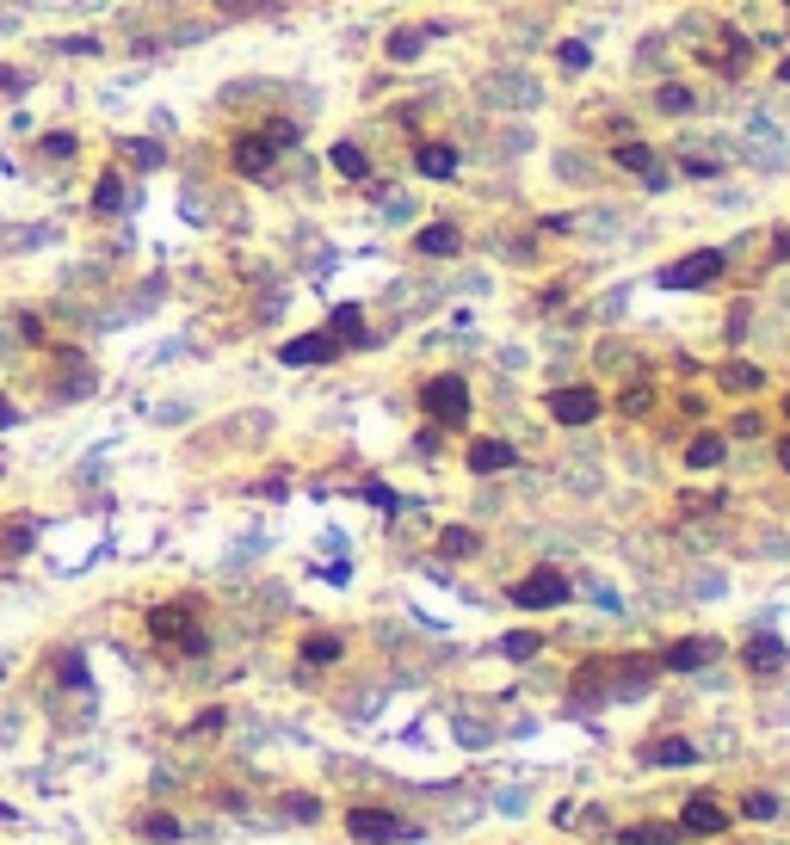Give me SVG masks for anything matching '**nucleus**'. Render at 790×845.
Returning <instances> with one entry per match:
<instances>
[{
    "instance_id": "nucleus-1",
    "label": "nucleus",
    "mask_w": 790,
    "mask_h": 845,
    "mask_svg": "<svg viewBox=\"0 0 790 845\" xmlns=\"http://www.w3.org/2000/svg\"><path fill=\"white\" fill-rule=\"evenodd\" d=\"M470 383H463L457 371H439V377H426L420 383V414L426 420H439V426H470Z\"/></svg>"
},
{
    "instance_id": "nucleus-2",
    "label": "nucleus",
    "mask_w": 790,
    "mask_h": 845,
    "mask_svg": "<svg viewBox=\"0 0 790 845\" xmlns=\"http://www.w3.org/2000/svg\"><path fill=\"white\" fill-rule=\"evenodd\" d=\"M346 833H352L358 845H402V839H414L420 827H414V821H402L395 808H371V802H358V808H346Z\"/></svg>"
},
{
    "instance_id": "nucleus-3",
    "label": "nucleus",
    "mask_w": 790,
    "mask_h": 845,
    "mask_svg": "<svg viewBox=\"0 0 790 845\" xmlns=\"http://www.w3.org/2000/svg\"><path fill=\"white\" fill-rule=\"evenodd\" d=\"M149 636L155 642H173L179 654H204L210 648V636L192 623V605H155L149 611Z\"/></svg>"
},
{
    "instance_id": "nucleus-4",
    "label": "nucleus",
    "mask_w": 790,
    "mask_h": 845,
    "mask_svg": "<svg viewBox=\"0 0 790 845\" xmlns=\"http://www.w3.org/2000/svg\"><path fill=\"white\" fill-rule=\"evenodd\" d=\"M723 272H729L723 253H716V247H698V253H686V260L661 266V284H667V290H710Z\"/></svg>"
},
{
    "instance_id": "nucleus-5",
    "label": "nucleus",
    "mask_w": 790,
    "mask_h": 845,
    "mask_svg": "<svg viewBox=\"0 0 790 845\" xmlns=\"http://www.w3.org/2000/svg\"><path fill=\"white\" fill-rule=\"evenodd\" d=\"M513 605L519 611H556V605H568V574L562 568H531L525 580H513Z\"/></svg>"
},
{
    "instance_id": "nucleus-6",
    "label": "nucleus",
    "mask_w": 790,
    "mask_h": 845,
    "mask_svg": "<svg viewBox=\"0 0 790 845\" xmlns=\"http://www.w3.org/2000/svg\"><path fill=\"white\" fill-rule=\"evenodd\" d=\"M729 827H735V815L710 790L686 796V808H679V833H692V839H716V833H729Z\"/></svg>"
},
{
    "instance_id": "nucleus-7",
    "label": "nucleus",
    "mask_w": 790,
    "mask_h": 845,
    "mask_svg": "<svg viewBox=\"0 0 790 845\" xmlns=\"http://www.w3.org/2000/svg\"><path fill=\"white\" fill-rule=\"evenodd\" d=\"M599 408H605V401H599V389H587V383H574V389H556V395H550V420H556V426H593Z\"/></svg>"
},
{
    "instance_id": "nucleus-8",
    "label": "nucleus",
    "mask_w": 790,
    "mask_h": 845,
    "mask_svg": "<svg viewBox=\"0 0 790 845\" xmlns=\"http://www.w3.org/2000/svg\"><path fill=\"white\" fill-rule=\"evenodd\" d=\"M618 167H624V173H636V179H649V192H667V186H673L667 161L649 149V142H618Z\"/></svg>"
},
{
    "instance_id": "nucleus-9",
    "label": "nucleus",
    "mask_w": 790,
    "mask_h": 845,
    "mask_svg": "<svg viewBox=\"0 0 790 845\" xmlns=\"http://www.w3.org/2000/svg\"><path fill=\"white\" fill-rule=\"evenodd\" d=\"M716 654H723V648H716L710 636H686V642H667L655 667H661V673H698V667H710Z\"/></svg>"
},
{
    "instance_id": "nucleus-10",
    "label": "nucleus",
    "mask_w": 790,
    "mask_h": 845,
    "mask_svg": "<svg viewBox=\"0 0 790 845\" xmlns=\"http://www.w3.org/2000/svg\"><path fill=\"white\" fill-rule=\"evenodd\" d=\"M272 161H278V149L266 142V130H247V136H235L229 167H235L241 179H260V173H272Z\"/></svg>"
},
{
    "instance_id": "nucleus-11",
    "label": "nucleus",
    "mask_w": 790,
    "mask_h": 845,
    "mask_svg": "<svg viewBox=\"0 0 790 845\" xmlns=\"http://www.w3.org/2000/svg\"><path fill=\"white\" fill-rule=\"evenodd\" d=\"M463 463H470V475H507V469H519V451L507 438H470Z\"/></svg>"
},
{
    "instance_id": "nucleus-12",
    "label": "nucleus",
    "mask_w": 790,
    "mask_h": 845,
    "mask_svg": "<svg viewBox=\"0 0 790 845\" xmlns=\"http://www.w3.org/2000/svg\"><path fill=\"white\" fill-rule=\"evenodd\" d=\"M278 358H284V364H334V358H340V340L328 334V327H321V334H297V340H284V346H278Z\"/></svg>"
},
{
    "instance_id": "nucleus-13",
    "label": "nucleus",
    "mask_w": 790,
    "mask_h": 845,
    "mask_svg": "<svg viewBox=\"0 0 790 845\" xmlns=\"http://www.w3.org/2000/svg\"><path fill=\"white\" fill-rule=\"evenodd\" d=\"M328 334L340 340V346H365L371 334H365V309H358V303H340L334 315H328Z\"/></svg>"
},
{
    "instance_id": "nucleus-14",
    "label": "nucleus",
    "mask_w": 790,
    "mask_h": 845,
    "mask_svg": "<svg viewBox=\"0 0 790 845\" xmlns=\"http://www.w3.org/2000/svg\"><path fill=\"white\" fill-rule=\"evenodd\" d=\"M414 167H420L426 179H451V173H457V149H451V142H420V149H414Z\"/></svg>"
},
{
    "instance_id": "nucleus-15",
    "label": "nucleus",
    "mask_w": 790,
    "mask_h": 845,
    "mask_svg": "<svg viewBox=\"0 0 790 845\" xmlns=\"http://www.w3.org/2000/svg\"><path fill=\"white\" fill-rule=\"evenodd\" d=\"M179 833V815H167V808H149V815H136V839H149V845H173Z\"/></svg>"
},
{
    "instance_id": "nucleus-16",
    "label": "nucleus",
    "mask_w": 790,
    "mask_h": 845,
    "mask_svg": "<svg viewBox=\"0 0 790 845\" xmlns=\"http://www.w3.org/2000/svg\"><path fill=\"white\" fill-rule=\"evenodd\" d=\"M716 383L735 389V395H753V389H766V371H760V364H747V358H729L723 371H716Z\"/></svg>"
},
{
    "instance_id": "nucleus-17",
    "label": "nucleus",
    "mask_w": 790,
    "mask_h": 845,
    "mask_svg": "<svg viewBox=\"0 0 790 845\" xmlns=\"http://www.w3.org/2000/svg\"><path fill=\"white\" fill-rule=\"evenodd\" d=\"M414 247H420V253H433V260H451V253L463 247V235H457L451 223H426V229L414 235Z\"/></svg>"
},
{
    "instance_id": "nucleus-18",
    "label": "nucleus",
    "mask_w": 790,
    "mask_h": 845,
    "mask_svg": "<svg viewBox=\"0 0 790 845\" xmlns=\"http://www.w3.org/2000/svg\"><path fill=\"white\" fill-rule=\"evenodd\" d=\"M723 432H698L692 438V445H686V469H716V463H723Z\"/></svg>"
},
{
    "instance_id": "nucleus-19",
    "label": "nucleus",
    "mask_w": 790,
    "mask_h": 845,
    "mask_svg": "<svg viewBox=\"0 0 790 845\" xmlns=\"http://www.w3.org/2000/svg\"><path fill=\"white\" fill-rule=\"evenodd\" d=\"M476 543H482V537H476L470 525H445V531H439V556H445V562H463V556H476Z\"/></svg>"
},
{
    "instance_id": "nucleus-20",
    "label": "nucleus",
    "mask_w": 790,
    "mask_h": 845,
    "mask_svg": "<svg viewBox=\"0 0 790 845\" xmlns=\"http://www.w3.org/2000/svg\"><path fill=\"white\" fill-rule=\"evenodd\" d=\"M426 50V31L420 25H402V31H389V62H414Z\"/></svg>"
},
{
    "instance_id": "nucleus-21",
    "label": "nucleus",
    "mask_w": 790,
    "mask_h": 845,
    "mask_svg": "<svg viewBox=\"0 0 790 845\" xmlns=\"http://www.w3.org/2000/svg\"><path fill=\"white\" fill-rule=\"evenodd\" d=\"M772 667H784V642H772V636L747 642V673H772Z\"/></svg>"
},
{
    "instance_id": "nucleus-22",
    "label": "nucleus",
    "mask_w": 790,
    "mask_h": 845,
    "mask_svg": "<svg viewBox=\"0 0 790 845\" xmlns=\"http://www.w3.org/2000/svg\"><path fill=\"white\" fill-rule=\"evenodd\" d=\"M278 815L284 821H321V796H303V790H291V796H278Z\"/></svg>"
},
{
    "instance_id": "nucleus-23",
    "label": "nucleus",
    "mask_w": 790,
    "mask_h": 845,
    "mask_svg": "<svg viewBox=\"0 0 790 845\" xmlns=\"http://www.w3.org/2000/svg\"><path fill=\"white\" fill-rule=\"evenodd\" d=\"M692 759H698V747H692V741H679V734H673V741H661V747H649V765H667V771L692 765Z\"/></svg>"
},
{
    "instance_id": "nucleus-24",
    "label": "nucleus",
    "mask_w": 790,
    "mask_h": 845,
    "mask_svg": "<svg viewBox=\"0 0 790 845\" xmlns=\"http://www.w3.org/2000/svg\"><path fill=\"white\" fill-rule=\"evenodd\" d=\"M334 167H340L346 179H371V161H365V149H358V142H334Z\"/></svg>"
},
{
    "instance_id": "nucleus-25",
    "label": "nucleus",
    "mask_w": 790,
    "mask_h": 845,
    "mask_svg": "<svg viewBox=\"0 0 790 845\" xmlns=\"http://www.w3.org/2000/svg\"><path fill=\"white\" fill-rule=\"evenodd\" d=\"M93 210H99V216H118V210H124V179H118V173H105V179H99Z\"/></svg>"
},
{
    "instance_id": "nucleus-26",
    "label": "nucleus",
    "mask_w": 790,
    "mask_h": 845,
    "mask_svg": "<svg viewBox=\"0 0 790 845\" xmlns=\"http://www.w3.org/2000/svg\"><path fill=\"white\" fill-rule=\"evenodd\" d=\"M340 660V636H309L303 642V667H334Z\"/></svg>"
},
{
    "instance_id": "nucleus-27",
    "label": "nucleus",
    "mask_w": 790,
    "mask_h": 845,
    "mask_svg": "<svg viewBox=\"0 0 790 845\" xmlns=\"http://www.w3.org/2000/svg\"><path fill=\"white\" fill-rule=\"evenodd\" d=\"M537 648H544V636H537V630H513V636H500V654H507V660H531Z\"/></svg>"
},
{
    "instance_id": "nucleus-28",
    "label": "nucleus",
    "mask_w": 790,
    "mask_h": 845,
    "mask_svg": "<svg viewBox=\"0 0 790 845\" xmlns=\"http://www.w3.org/2000/svg\"><path fill=\"white\" fill-rule=\"evenodd\" d=\"M679 839V827H624L618 833V845H673Z\"/></svg>"
},
{
    "instance_id": "nucleus-29",
    "label": "nucleus",
    "mask_w": 790,
    "mask_h": 845,
    "mask_svg": "<svg viewBox=\"0 0 790 845\" xmlns=\"http://www.w3.org/2000/svg\"><path fill=\"white\" fill-rule=\"evenodd\" d=\"M778 808H784V802H778L772 790H753V796L741 802V815H747V821H778Z\"/></svg>"
},
{
    "instance_id": "nucleus-30",
    "label": "nucleus",
    "mask_w": 790,
    "mask_h": 845,
    "mask_svg": "<svg viewBox=\"0 0 790 845\" xmlns=\"http://www.w3.org/2000/svg\"><path fill=\"white\" fill-rule=\"evenodd\" d=\"M75 149H81V136H75V130H50V136H44V155H50V161H68Z\"/></svg>"
},
{
    "instance_id": "nucleus-31",
    "label": "nucleus",
    "mask_w": 790,
    "mask_h": 845,
    "mask_svg": "<svg viewBox=\"0 0 790 845\" xmlns=\"http://www.w3.org/2000/svg\"><path fill=\"white\" fill-rule=\"evenodd\" d=\"M655 99H661V112H692V87H679V81H667Z\"/></svg>"
},
{
    "instance_id": "nucleus-32",
    "label": "nucleus",
    "mask_w": 790,
    "mask_h": 845,
    "mask_svg": "<svg viewBox=\"0 0 790 845\" xmlns=\"http://www.w3.org/2000/svg\"><path fill=\"white\" fill-rule=\"evenodd\" d=\"M266 130V142H272V149L284 155V149H297V124H284V118H272V124H260Z\"/></svg>"
},
{
    "instance_id": "nucleus-33",
    "label": "nucleus",
    "mask_w": 790,
    "mask_h": 845,
    "mask_svg": "<svg viewBox=\"0 0 790 845\" xmlns=\"http://www.w3.org/2000/svg\"><path fill=\"white\" fill-rule=\"evenodd\" d=\"M223 722H229V710H223V704H210V710H198V716H192V734H217Z\"/></svg>"
},
{
    "instance_id": "nucleus-34",
    "label": "nucleus",
    "mask_w": 790,
    "mask_h": 845,
    "mask_svg": "<svg viewBox=\"0 0 790 845\" xmlns=\"http://www.w3.org/2000/svg\"><path fill=\"white\" fill-rule=\"evenodd\" d=\"M130 161L136 167H161V142H130Z\"/></svg>"
},
{
    "instance_id": "nucleus-35",
    "label": "nucleus",
    "mask_w": 790,
    "mask_h": 845,
    "mask_svg": "<svg viewBox=\"0 0 790 845\" xmlns=\"http://www.w3.org/2000/svg\"><path fill=\"white\" fill-rule=\"evenodd\" d=\"M556 62H562V68H587L593 56H587V44H562V50H556Z\"/></svg>"
},
{
    "instance_id": "nucleus-36",
    "label": "nucleus",
    "mask_w": 790,
    "mask_h": 845,
    "mask_svg": "<svg viewBox=\"0 0 790 845\" xmlns=\"http://www.w3.org/2000/svg\"><path fill=\"white\" fill-rule=\"evenodd\" d=\"M62 679L68 685H87V660L81 654H62Z\"/></svg>"
},
{
    "instance_id": "nucleus-37",
    "label": "nucleus",
    "mask_w": 790,
    "mask_h": 845,
    "mask_svg": "<svg viewBox=\"0 0 790 845\" xmlns=\"http://www.w3.org/2000/svg\"><path fill=\"white\" fill-rule=\"evenodd\" d=\"M31 537H38L31 525H7V549H13V556H19V549H31Z\"/></svg>"
},
{
    "instance_id": "nucleus-38",
    "label": "nucleus",
    "mask_w": 790,
    "mask_h": 845,
    "mask_svg": "<svg viewBox=\"0 0 790 845\" xmlns=\"http://www.w3.org/2000/svg\"><path fill=\"white\" fill-rule=\"evenodd\" d=\"M13 420H19V408H13L7 395H0V426H13Z\"/></svg>"
},
{
    "instance_id": "nucleus-39",
    "label": "nucleus",
    "mask_w": 790,
    "mask_h": 845,
    "mask_svg": "<svg viewBox=\"0 0 790 845\" xmlns=\"http://www.w3.org/2000/svg\"><path fill=\"white\" fill-rule=\"evenodd\" d=\"M778 469H790V438H778Z\"/></svg>"
},
{
    "instance_id": "nucleus-40",
    "label": "nucleus",
    "mask_w": 790,
    "mask_h": 845,
    "mask_svg": "<svg viewBox=\"0 0 790 845\" xmlns=\"http://www.w3.org/2000/svg\"><path fill=\"white\" fill-rule=\"evenodd\" d=\"M784 420H790V395H784Z\"/></svg>"
},
{
    "instance_id": "nucleus-41",
    "label": "nucleus",
    "mask_w": 790,
    "mask_h": 845,
    "mask_svg": "<svg viewBox=\"0 0 790 845\" xmlns=\"http://www.w3.org/2000/svg\"><path fill=\"white\" fill-rule=\"evenodd\" d=\"M784 7H790V0H784Z\"/></svg>"
}]
</instances>
